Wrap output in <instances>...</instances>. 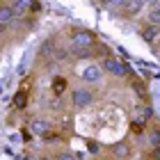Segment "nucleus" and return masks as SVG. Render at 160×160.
Listing matches in <instances>:
<instances>
[{"label":"nucleus","instance_id":"nucleus-1","mask_svg":"<svg viewBox=\"0 0 160 160\" xmlns=\"http://www.w3.org/2000/svg\"><path fill=\"white\" fill-rule=\"evenodd\" d=\"M103 71L112 76H126V67H123V62H119L117 57H105L103 60Z\"/></svg>","mask_w":160,"mask_h":160},{"label":"nucleus","instance_id":"nucleus-2","mask_svg":"<svg viewBox=\"0 0 160 160\" xmlns=\"http://www.w3.org/2000/svg\"><path fill=\"white\" fill-rule=\"evenodd\" d=\"M71 101H73L76 108H87V105L94 101V94H92L89 89H76L73 96H71Z\"/></svg>","mask_w":160,"mask_h":160},{"label":"nucleus","instance_id":"nucleus-3","mask_svg":"<svg viewBox=\"0 0 160 160\" xmlns=\"http://www.w3.org/2000/svg\"><path fill=\"white\" fill-rule=\"evenodd\" d=\"M73 46H78V48H89V46H94V34L87 32V30L76 32L73 34Z\"/></svg>","mask_w":160,"mask_h":160},{"label":"nucleus","instance_id":"nucleus-4","mask_svg":"<svg viewBox=\"0 0 160 160\" xmlns=\"http://www.w3.org/2000/svg\"><path fill=\"white\" fill-rule=\"evenodd\" d=\"M101 76H103V67H96V64H92V67H87L82 71V78L87 82H98Z\"/></svg>","mask_w":160,"mask_h":160},{"label":"nucleus","instance_id":"nucleus-5","mask_svg":"<svg viewBox=\"0 0 160 160\" xmlns=\"http://www.w3.org/2000/svg\"><path fill=\"white\" fill-rule=\"evenodd\" d=\"M14 9H12V5H7V2H2L0 5V25H9L12 21H14Z\"/></svg>","mask_w":160,"mask_h":160},{"label":"nucleus","instance_id":"nucleus-6","mask_svg":"<svg viewBox=\"0 0 160 160\" xmlns=\"http://www.w3.org/2000/svg\"><path fill=\"white\" fill-rule=\"evenodd\" d=\"M12 9L16 16H25V12L30 9V0H12Z\"/></svg>","mask_w":160,"mask_h":160},{"label":"nucleus","instance_id":"nucleus-7","mask_svg":"<svg viewBox=\"0 0 160 160\" xmlns=\"http://www.w3.org/2000/svg\"><path fill=\"white\" fill-rule=\"evenodd\" d=\"M30 128L34 130V133H37V135H43V133H48V121H43V119H32L30 121Z\"/></svg>","mask_w":160,"mask_h":160},{"label":"nucleus","instance_id":"nucleus-8","mask_svg":"<svg viewBox=\"0 0 160 160\" xmlns=\"http://www.w3.org/2000/svg\"><path fill=\"white\" fill-rule=\"evenodd\" d=\"M142 5H144V0H126L121 7H123L128 14H137V12L142 9Z\"/></svg>","mask_w":160,"mask_h":160},{"label":"nucleus","instance_id":"nucleus-9","mask_svg":"<svg viewBox=\"0 0 160 160\" xmlns=\"http://www.w3.org/2000/svg\"><path fill=\"white\" fill-rule=\"evenodd\" d=\"M112 151H114V156H117V158H128L130 156V149H128L126 142H117L112 147Z\"/></svg>","mask_w":160,"mask_h":160},{"label":"nucleus","instance_id":"nucleus-10","mask_svg":"<svg viewBox=\"0 0 160 160\" xmlns=\"http://www.w3.org/2000/svg\"><path fill=\"white\" fill-rule=\"evenodd\" d=\"M149 21L153 25H160V0H156V5L151 7V12H149Z\"/></svg>","mask_w":160,"mask_h":160},{"label":"nucleus","instance_id":"nucleus-11","mask_svg":"<svg viewBox=\"0 0 160 160\" xmlns=\"http://www.w3.org/2000/svg\"><path fill=\"white\" fill-rule=\"evenodd\" d=\"M92 48L94 46H89V48H78V46H73V55H78V57H89L92 55Z\"/></svg>","mask_w":160,"mask_h":160},{"label":"nucleus","instance_id":"nucleus-12","mask_svg":"<svg viewBox=\"0 0 160 160\" xmlns=\"http://www.w3.org/2000/svg\"><path fill=\"white\" fill-rule=\"evenodd\" d=\"M67 89V80L64 78H55V92H64Z\"/></svg>","mask_w":160,"mask_h":160},{"label":"nucleus","instance_id":"nucleus-13","mask_svg":"<svg viewBox=\"0 0 160 160\" xmlns=\"http://www.w3.org/2000/svg\"><path fill=\"white\" fill-rule=\"evenodd\" d=\"M55 160H76V156H73V153H69V151H62V153H57V156H55Z\"/></svg>","mask_w":160,"mask_h":160},{"label":"nucleus","instance_id":"nucleus-14","mask_svg":"<svg viewBox=\"0 0 160 160\" xmlns=\"http://www.w3.org/2000/svg\"><path fill=\"white\" fill-rule=\"evenodd\" d=\"M151 144H153V147H158V144H160V130L151 133Z\"/></svg>","mask_w":160,"mask_h":160},{"label":"nucleus","instance_id":"nucleus-15","mask_svg":"<svg viewBox=\"0 0 160 160\" xmlns=\"http://www.w3.org/2000/svg\"><path fill=\"white\" fill-rule=\"evenodd\" d=\"M103 2H108V5H112V7H121L126 0H103Z\"/></svg>","mask_w":160,"mask_h":160},{"label":"nucleus","instance_id":"nucleus-16","mask_svg":"<svg viewBox=\"0 0 160 160\" xmlns=\"http://www.w3.org/2000/svg\"><path fill=\"white\" fill-rule=\"evenodd\" d=\"M153 158L160 160V144H158V147H153Z\"/></svg>","mask_w":160,"mask_h":160},{"label":"nucleus","instance_id":"nucleus-17","mask_svg":"<svg viewBox=\"0 0 160 160\" xmlns=\"http://www.w3.org/2000/svg\"><path fill=\"white\" fill-rule=\"evenodd\" d=\"M39 160H50V158H39Z\"/></svg>","mask_w":160,"mask_h":160}]
</instances>
